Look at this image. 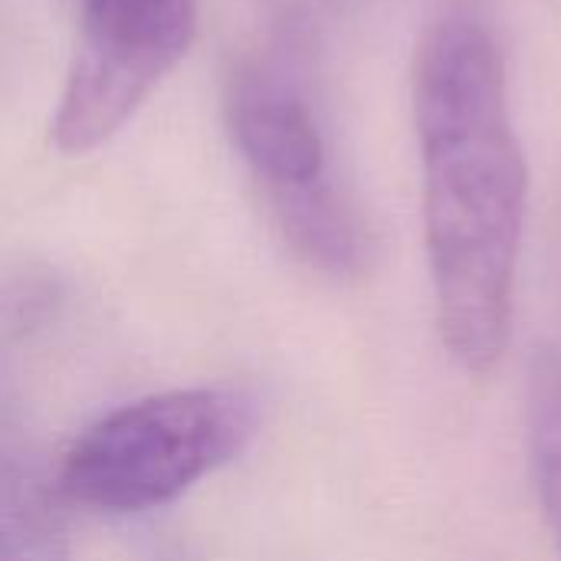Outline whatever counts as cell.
Wrapping results in <instances>:
<instances>
[{
    "instance_id": "cell-1",
    "label": "cell",
    "mask_w": 561,
    "mask_h": 561,
    "mask_svg": "<svg viewBox=\"0 0 561 561\" xmlns=\"http://www.w3.org/2000/svg\"><path fill=\"white\" fill-rule=\"evenodd\" d=\"M424 237L447 352L493 371L510 342L529 164L510 112L506 56L470 7L427 23L411 69Z\"/></svg>"
},
{
    "instance_id": "cell-2",
    "label": "cell",
    "mask_w": 561,
    "mask_h": 561,
    "mask_svg": "<svg viewBox=\"0 0 561 561\" xmlns=\"http://www.w3.org/2000/svg\"><path fill=\"white\" fill-rule=\"evenodd\" d=\"M237 388L164 391L95 421L59 467V493L95 513H145L227 467L256 431Z\"/></svg>"
},
{
    "instance_id": "cell-3",
    "label": "cell",
    "mask_w": 561,
    "mask_h": 561,
    "mask_svg": "<svg viewBox=\"0 0 561 561\" xmlns=\"http://www.w3.org/2000/svg\"><path fill=\"white\" fill-rule=\"evenodd\" d=\"M197 0H85L76 56L53 118L66 154L108 141L187 56Z\"/></svg>"
},
{
    "instance_id": "cell-4",
    "label": "cell",
    "mask_w": 561,
    "mask_h": 561,
    "mask_svg": "<svg viewBox=\"0 0 561 561\" xmlns=\"http://www.w3.org/2000/svg\"><path fill=\"white\" fill-rule=\"evenodd\" d=\"M0 561H66L62 523L30 434L13 345L0 329Z\"/></svg>"
},
{
    "instance_id": "cell-5",
    "label": "cell",
    "mask_w": 561,
    "mask_h": 561,
    "mask_svg": "<svg viewBox=\"0 0 561 561\" xmlns=\"http://www.w3.org/2000/svg\"><path fill=\"white\" fill-rule=\"evenodd\" d=\"M230 128L243 158L276 187L322 181L325 145L309 105L286 85L243 72L230 89Z\"/></svg>"
},
{
    "instance_id": "cell-6",
    "label": "cell",
    "mask_w": 561,
    "mask_h": 561,
    "mask_svg": "<svg viewBox=\"0 0 561 561\" xmlns=\"http://www.w3.org/2000/svg\"><path fill=\"white\" fill-rule=\"evenodd\" d=\"M276 207L289 240L309 263L329 273L362 270L368 256V237L352 207L332 187H325V181L276 187Z\"/></svg>"
},
{
    "instance_id": "cell-7",
    "label": "cell",
    "mask_w": 561,
    "mask_h": 561,
    "mask_svg": "<svg viewBox=\"0 0 561 561\" xmlns=\"http://www.w3.org/2000/svg\"><path fill=\"white\" fill-rule=\"evenodd\" d=\"M529 447L549 526L561 552V355L546 348L529 371Z\"/></svg>"
}]
</instances>
